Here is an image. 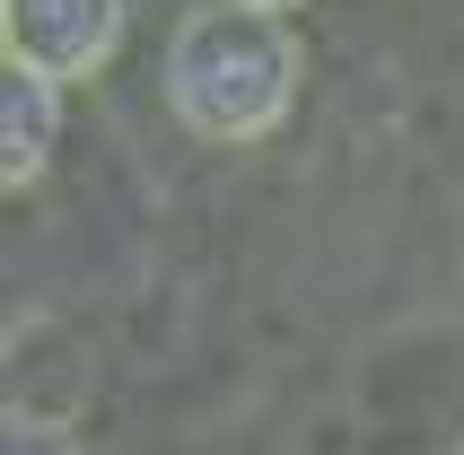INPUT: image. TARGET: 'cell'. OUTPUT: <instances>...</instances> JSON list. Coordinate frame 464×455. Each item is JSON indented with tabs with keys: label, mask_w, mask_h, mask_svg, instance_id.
Here are the masks:
<instances>
[{
	"label": "cell",
	"mask_w": 464,
	"mask_h": 455,
	"mask_svg": "<svg viewBox=\"0 0 464 455\" xmlns=\"http://www.w3.org/2000/svg\"><path fill=\"white\" fill-rule=\"evenodd\" d=\"M237 9H272V18H281V9H298V0H237Z\"/></svg>",
	"instance_id": "5"
},
{
	"label": "cell",
	"mask_w": 464,
	"mask_h": 455,
	"mask_svg": "<svg viewBox=\"0 0 464 455\" xmlns=\"http://www.w3.org/2000/svg\"><path fill=\"white\" fill-rule=\"evenodd\" d=\"M53 123H62V88L35 71H9L0 79V184H35L53 158Z\"/></svg>",
	"instance_id": "3"
},
{
	"label": "cell",
	"mask_w": 464,
	"mask_h": 455,
	"mask_svg": "<svg viewBox=\"0 0 464 455\" xmlns=\"http://www.w3.org/2000/svg\"><path fill=\"white\" fill-rule=\"evenodd\" d=\"M0 35H9V71L79 88L123 35V0H0Z\"/></svg>",
	"instance_id": "2"
},
{
	"label": "cell",
	"mask_w": 464,
	"mask_h": 455,
	"mask_svg": "<svg viewBox=\"0 0 464 455\" xmlns=\"http://www.w3.org/2000/svg\"><path fill=\"white\" fill-rule=\"evenodd\" d=\"M298 79H307V53L272 9L210 0L167 35V105L193 140H219V150L272 140L298 105Z\"/></svg>",
	"instance_id": "1"
},
{
	"label": "cell",
	"mask_w": 464,
	"mask_h": 455,
	"mask_svg": "<svg viewBox=\"0 0 464 455\" xmlns=\"http://www.w3.org/2000/svg\"><path fill=\"white\" fill-rule=\"evenodd\" d=\"M9 455H79V438L53 421H9Z\"/></svg>",
	"instance_id": "4"
}]
</instances>
